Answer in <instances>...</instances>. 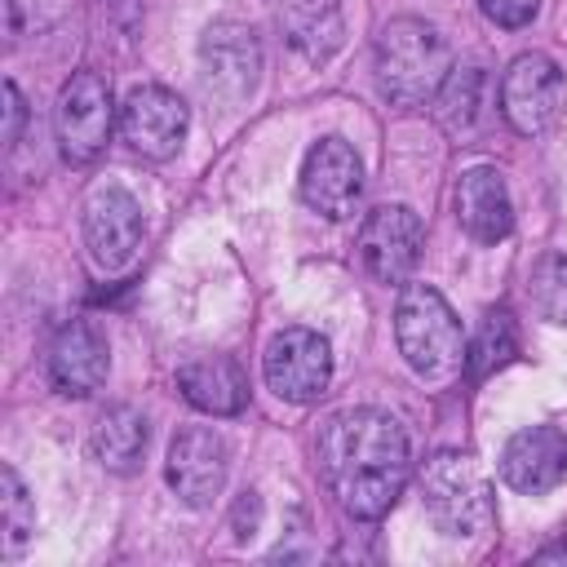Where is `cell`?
<instances>
[{
	"label": "cell",
	"mask_w": 567,
	"mask_h": 567,
	"mask_svg": "<svg viewBox=\"0 0 567 567\" xmlns=\"http://www.w3.org/2000/svg\"><path fill=\"white\" fill-rule=\"evenodd\" d=\"M319 474L350 518H381L412 478V439L385 408H341L319 425Z\"/></svg>",
	"instance_id": "6da1fadb"
},
{
	"label": "cell",
	"mask_w": 567,
	"mask_h": 567,
	"mask_svg": "<svg viewBox=\"0 0 567 567\" xmlns=\"http://www.w3.org/2000/svg\"><path fill=\"white\" fill-rule=\"evenodd\" d=\"M377 89L394 111L430 106L452 71V49L425 18H390L372 49Z\"/></svg>",
	"instance_id": "7a4b0ae2"
},
{
	"label": "cell",
	"mask_w": 567,
	"mask_h": 567,
	"mask_svg": "<svg viewBox=\"0 0 567 567\" xmlns=\"http://www.w3.org/2000/svg\"><path fill=\"white\" fill-rule=\"evenodd\" d=\"M394 341L403 363L425 381H447L465 368L461 323L443 301V292L430 284H403L394 301Z\"/></svg>",
	"instance_id": "3957f363"
},
{
	"label": "cell",
	"mask_w": 567,
	"mask_h": 567,
	"mask_svg": "<svg viewBox=\"0 0 567 567\" xmlns=\"http://www.w3.org/2000/svg\"><path fill=\"white\" fill-rule=\"evenodd\" d=\"M421 509L430 514V523L452 536V540H470L478 532L492 527V483L478 470L474 456L465 452H434L421 465Z\"/></svg>",
	"instance_id": "277c9868"
},
{
	"label": "cell",
	"mask_w": 567,
	"mask_h": 567,
	"mask_svg": "<svg viewBox=\"0 0 567 567\" xmlns=\"http://www.w3.org/2000/svg\"><path fill=\"white\" fill-rule=\"evenodd\" d=\"M111 124H115V102H111V84L97 71H75L53 102V133H58V151L71 164H93L106 142H111Z\"/></svg>",
	"instance_id": "5b68a950"
},
{
	"label": "cell",
	"mask_w": 567,
	"mask_h": 567,
	"mask_svg": "<svg viewBox=\"0 0 567 567\" xmlns=\"http://www.w3.org/2000/svg\"><path fill=\"white\" fill-rule=\"evenodd\" d=\"M261 377L284 403H315L332 381V346L315 328H279L266 341Z\"/></svg>",
	"instance_id": "8992f818"
},
{
	"label": "cell",
	"mask_w": 567,
	"mask_h": 567,
	"mask_svg": "<svg viewBox=\"0 0 567 567\" xmlns=\"http://www.w3.org/2000/svg\"><path fill=\"white\" fill-rule=\"evenodd\" d=\"M226 474H230V447L213 425H186L173 434L164 456V478L182 505L190 509L213 505L226 492Z\"/></svg>",
	"instance_id": "52a82bcc"
},
{
	"label": "cell",
	"mask_w": 567,
	"mask_h": 567,
	"mask_svg": "<svg viewBox=\"0 0 567 567\" xmlns=\"http://www.w3.org/2000/svg\"><path fill=\"white\" fill-rule=\"evenodd\" d=\"M425 244V226L408 204H377L359 226V261L377 284H408Z\"/></svg>",
	"instance_id": "ba28073f"
},
{
	"label": "cell",
	"mask_w": 567,
	"mask_h": 567,
	"mask_svg": "<svg viewBox=\"0 0 567 567\" xmlns=\"http://www.w3.org/2000/svg\"><path fill=\"white\" fill-rule=\"evenodd\" d=\"M190 111L164 84H137L120 106V137L142 159H173L186 142Z\"/></svg>",
	"instance_id": "9c48e42d"
},
{
	"label": "cell",
	"mask_w": 567,
	"mask_h": 567,
	"mask_svg": "<svg viewBox=\"0 0 567 567\" xmlns=\"http://www.w3.org/2000/svg\"><path fill=\"white\" fill-rule=\"evenodd\" d=\"M563 106V71L545 53H518L501 75V115L514 133L536 137L558 120Z\"/></svg>",
	"instance_id": "30bf717a"
},
{
	"label": "cell",
	"mask_w": 567,
	"mask_h": 567,
	"mask_svg": "<svg viewBox=\"0 0 567 567\" xmlns=\"http://www.w3.org/2000/svg\"><path fill=\"white\" fill-rule=\"evenodd\" d=\"M84 248L97 270L120 275L142 248V204L124 186H93L84 199Z\"/></svg>",
	"instance_id": "8fae6325"
},
{
	"label": "cell",
	"mask_w": 567,
	"mask_h": 567,
	"mask_svg": "<svg viewBox=\"0 0 567 567\" xmlns=\"http://www.w3.org/2000/svg\"><path fill=\"white\" fill-rule=\"evenodd\" d=\"M257 75H261L257 31L244 27V22H213L199 40V80H204V89L217 102L235 106L257 89Z\"/></svg>",
	"instance_id": "7c38bea8"
},
{
	"label": "cell",
	"mask_w": 567,
	"mask_h": 567,
	"mask_svg": "<svg viewBox=\"0 0 567 567\" xmlns=\"http://www.w3.org/2000/svg\"><path fill=\"white\" fill-rule=\"evenodd\" d=\"M363 195V159L346 137H319L301 164V199L319 217H350Z\"/></svg>",
	"instance_id": "4fadbf2b"
},
{
	"label": "cell",
	"mask_w": 567,
	"mask_h": 567,
	"mask_svg": "<svg viewBox=\"0 0 567 567\" xmlns=\"http://www.w3.org/2000/svg\"><path fill=\"white\" fill-rule=\"evenodd\" d=\"M106 368H111V346H106V332L93 323V319H66L53 341H49V381L58 394H71V399H84L93 394L102 381H106Z\"/></svg>",
	"instance_id": "5bb4252c"
},
{
	"label": "cell",
	"mask_w": 567,
	"mask_h": 567,
	"mask_svg": "<svg viewBox=\"0 0 567 567\" xmlns=\"http://www.w3.org/2000/svg\"><path fill=\"white\" fill-rule=\"evenodd\" d=\"M501 478L523 496L554 492L567 478V434L558 425H523L501 452Z\"/></svg>",
	"instance_id": "9a60e30c"
},
{
	"label": "cell",
	"mask_w": 567,
	"mask_h": 567,
	"mask_svg": "<svg viewBox=\"0 0 567 567\" xmlns=\"http://www.w3.org/2000/svg\"><path fill=\"white\" fill-rule=\"evenodd\" d=\"M452 213H456L461 230L478 244H496L514 230V199H509L505 177L492 164H474L456 177Z\"/></svg>",
	"instance_id": "2e32d148"
},
{
	"label": "cell",
	"mask_w": 567,
	"mask_h": 567,
	"mask_svg": "<svg viewBox=\"0 0 567 567\" xmlns=\"http://www.w3.org/2000/svg\"><path fill=\"white\" fill-rule=\"evenodd\" d=\"M279 35L306 62H328L346 44V13L337 0H279Z\"/></svg>",
	"instance_id": "e0dca14e"
},
{
	"label": "cell",
	"mask_w": 567,
	"mask_h": 567,
	"mask_svg": "<svg viewBox=\"0 0 567 567\" xmlns=\"http://www.w3.org/2000/svg\"><path fill=\"white\" fill-rule=\"evenodd\" d=\"M177 390L190 408L208 416H235L248 399V381L230 354H190L177 368Z\"/></svg>",
	"instance_id": "ac0fdd59"
},
{
	"label": "cell",
	"mask_w": 567,
	"mask_h": 567,
	"mask_svg": "<svg viewBox=\"0 0 567 567\" xmlns=\"http://www.w3.org/2000/svg\"><path fill=\"white\" fill-rule=\"evenodd\" d=\"M483 89H487V75L478 66H452L447 80L439 84L434 102H430L434 124L456 142L474 137V128L483 124Z\"/></svg>",
	"instance_id": "d6986e66"
},
{
	"label": "cell",
	"mask_w": 567,
	"mask_h": 567,
	"mask_svg": "<svg viewBox=\"0 0 567 567\" xmlns=\"http://www.w3.org/2000/svg\"><path fill=\"white\" fill-rule=\"evenodd\" d=\"M142 452H146V416L128 403L106 408L93 425V456L115 474H133Z\"/></svg>",
	"instance_id": "ffe728a7"
},
{
	"label": "cell",
	"mask_w": 567,
	"mask_h": 567,
	"mask_svg": "<svg viewBox=\"0 0 567 567\" xmlns=\"http://www.w3.org/2000/svg\"><path fill=\"white\" fill-rule=\"evenodd\" d=\"M518 350V332H514V319L505 310H487L474 328V341H465V377L470 381H483L492 377L496 368H505Z\"/></svg>",
	"instance_id": "44dd1931"
},
{
	"label": "cell",
	"mask_w": 567,
	"mask_h": 567,
	"mask_svg": "<svg viewBox=\"0 0 567 567\" xmlns=\"http://www.w3.org/2000/svg\"><path fill=\"white\" fill-rule=\"evenodd\" d=\"M35 536V501L13 465H0V554L13 563Z\"/></svg>",
	"instance_id": "7402d4cb"
},
{
	"label": "cell",
	"mask_w": 567,
	"mask_h": 567,
	"mask_svg": "<svg viewBox=\"0 0 567 567\" xmlns=\"http://www.w3.org/2000/svg\"><path fill=\"white\" fill-rule=\"evenodd\" d=\"M527 301L545 323L567 328V252L536 257V266L527 270Z\"/></svg>",
	"instance_id": "603a6c76"
},
{
	"label": "cell",
	"mask_w": 567,
	"mask_h": 567,
	"mask_svg": "<svg viewBox=\"0 0 567 567\" xmlns=\"http://www.w3.org/2000/svg\"><path fill=\"white\" fill-rule=\"evenodd\" d=\"M478 9H483L487 22H496L505 31H518L540 13V0H478Z\"/></svg>",
	"instance_id": "cb8c5ba5"
},
{
	"label": "cell",
	"mask_w": 567,
	"mask_h": 567,
	"mask_svg": "<svg viewBox=\"0 0 567 567\" xmlns=\"http://www.w3.org/2000/svg\"><path fill=\"white\" fill-rule=\"evenodd\" d=\"M22 124H27V97H22V89L13 80H4V133H0L4 137V151L18 146Z\"/></svg>",
	"instance_id": "d4e9b609"
},
{
	"label": "cell",
	"mask_w": 567,
	"mask_h": 567,
	"mask_svg": "<svg viewBox=\"0 0 567 567\" xmlns=\"http://www.w3.org/2000/svg\"><path fill=\"white\" fill-rule=\"evenodd\" d=\"M257 523H261V501H257V492H239L235 514H230V532H235V540H248V536L257 532Z\"/></svg>",
	"instance_id": "484cf974"
},
{
	"label": "cell",
	"mask_w": 567,
	"mask_h": 567,
	"mask_svg": "<svg viewBox=\"0 0 567 567\" xmlns=\"http://www.w3.org/2000/svg\"><path fill=\"white\" fill-rule=\"evenodd\" d=\"M536 563H567V540H554V545L536 549Z\"/></svg>",
	"instance_id": "4316f807"
}]
</instances>
